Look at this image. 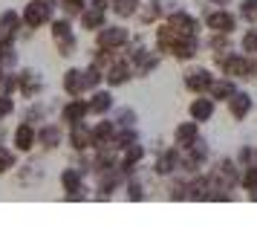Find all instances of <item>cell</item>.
Wrapping results in <instances>:
<instances>
[{"label":"cell","instance_id":"cell-1","mask_svg":"<svg viewBox=\"0 0 257 249\" xmlns=\"http://www.w3.org/2000/svg\"><path fill=\"white\" fill-rule=\"evenodd\" d=\"M214 67L220 75H228L234 81H257V55H245V52H225L222 58L214 61Z\"/></svg>","mask_w":257,"mask_h":249},{"label":"cell","instance_id":"cell-2","mask_svg":"<svg viewBox=\"0 0 257 249\" xmlns=\"http://www.w3.org/2000/svg\"><path fill=\"white\" fill-rule=\"evenodd\" d=\"M49 38H52V47L61 58H75L78 55V35L72 29V18L61 15L49 21Z\"/></svg>","mask_w":257,"mask_h":249},{"label":"cell","instance_id":"cell-3","mask_svg":"<svg viewBox=\"0 0 257 249\" xmlns=\"http://www.w3.org/2000/svg\"><path fill=\"white\" fill-rule=\"evenodd\" d=\"M202 29L205 32H220V35H234L240 29V18L228 6H208L202 3Z\"/></svg>","mask_w":257,"mask_h":249},{"label":"cell","instance_id":"cell-4","mask_svg":"<svg viewBox=\"0 0 257 249\" xmlns=\"http://www.w3.org/2000/svg\"><path fill=\"white\" fill-rule=\"evenodd\" d=\"M58 186H61V191H64V200H67V203L90 200V183H87V174H84L78 165L61 168Z\"/></svg>","mask_w":257,"mask_h":249},{"label":"cell","instance_id":"cell-5","mask_svg":"<svg viewBox=\"0 0 257 249\" xmlns=\"http://www.w3.org/2000/svg\"><path fill=\"white\" fill-rule=\"evenodd\" d=\"M205 174L211 177L214 189H225V191L240 189V165L234 162V156H220V159L208 162Z\"/></svg>","mask_w":257,"mask_h":249},{"label":"cell","instance_id":"cell-6","mask_svg":"<svg viewBox=\"0 0 257 249\" xmlns=\"http://www.w3.org/2000/svg\"><path fill=\"white\" fill-rule=\"evenodd\" d=\"M130 38H133L130 26H124V21H121V24L116 21V24H104L95 32L93 47L107 49V52H124V47L130 44Z\"/></svg>","mask_w":257,"mask_h":249},{"label":"cell","instance_id":"cell-7","mask_svg":"<svg viewBox=\"0 0 257 249\" xmlns=\"http://www.w3.org/2000/svg\"><path fill=\"white\" fill-rule=\"evenodd\" d=\"M55 9H58V3L55 0H29L24 9H21V21H24V29H44L49 26V21L55 18Z\"/></svg>","mask_w":257,"mask_h":249},{"label":"cell","instance_id":"cell-8","mask_svg":"<svg viewBox=\"0 0 257 249\" xmlns=\"http://www.w3.org/2000/svg\"><path fill=\"white\" fill-rule=\"evenodd\" d=\"M107 15H110V3H104V0H87L84 12L78 15L75 21H78V29H81V32L95 35V32L107 24Z\"/></svg>","mask_w":257,"mask_h":249},{"label":"cell","instance_id":"cell-9","mask_svg":"<svg viewBox=\"0 0 257 249\" xmlns=\"http://www.w3.org/2000/svg\"><path fill=\"white\" fill-rule=\"evenodd\" d=\"M15 78H18V96H24L26 102L41 99L44 87H47L44 75H41V70H35V67H21V70L15 72Z\"/></svg>","mask_w":257,"mask_h":249},{"label":"cell","instance_id":"cell-10","mask_svg":"<svg viewBox=\"0 0 257 249\" xmlns=\"http://www.w3.org/2000/svg\"><path fill=\"white\" fill-rule=\"evenodd\" d=\"M67 142V128L61 125V122H41L38 125V148L44 151V154H52V151H58L61 145Z\"/></svg>","mask_w":257,"mask_h":249},{"label":"cell","instance_id":"cell-11","mask_svg":"<svg viewBox=\"0 0 257 249\" xmlns=\"http://www.w3.org/2000/svg\"><path fill=\"white\" fill-rule=\"evenodd\" d=\"M165 24L171 26V29H176L179 35H202V21H199L194 12H188V9H171V12L162 18Z\"/></svg>","mask_w":257,"mask_h":249},{"label":"cell","instance_id":"cell-12","mask_svg":"<svg viewBox=\"0 0 257 249\" xmlns=\"http://www.w3.org/2000/svg\"><path fill=\"white\" fill-rule=\"evenodd\" d=\"M214 67H188L185 72H182V87H185L188 93H208L211 81H214Z\"/></svg>","mask_w":257,"mask_h":249},{"label":"cell","instance_id":"cell-13","mask_svg":"<svg viewBox=\"0 0 257 249\" xmlns=\"http://www.w3.org/2000/svg\"><path fill=\"white\" fill-rule=\"evenodd\" d=\"M87 119H90V107H87V99H81V96H72V99H67L58 107V122L64 128L78 125V122H87Z\"/></svg>","mask_w":257,"mask_h":249},{"label":"cell","instance_id":"cell-14","mask_svg":"<svg viewBox=\"0 0 257 249\" xmlns=\"http://www.w3.org/2000/svg\"><path fill=\"white\" fill-rule=\"evenodd\" d=\"M153 177L159 180H168L174 177L176 171H179V148L176 145H171V148H159L156 151V156H153Z\"/></svg>","mask_w":257,"mask_h":249},{"label":"cell","instance_id":"cell-15","mask_svg":"<svg viewBox=\"0 0 257 249\" xmlns=\"http://www.w3.org/2000/svg\"><path fill=\"white\" fill-rule=\"evenodd\" d=\"M12 148L18 154L29 156L38 148V125H29V122H18V128L12 131Z\"/></svg>","mask_w":257,"mask_h":249},{"label":"cell","instance_id":"cell-16","mask_svg":"<svg viewBox=\"0 0 257 249\" xmlns=\"http://www.w3.org/2000/svg\"><path fill=\"white\" fill-rule=\"evenodd\" d=\"M202 55V35H182L171 49V58L179 64H191Z\"/></svg>","mask_w":257,"mask_h":249},{"label":"cell","instance_id":"cell-17","mask_svg":"<svg viewBox=\"0 0 257 249\" xmlns=\"http://www.w3.org/2000/svg\"><path fill=\"white\" fill-rule=\"evenodd\" d=\"M133 81V67H130V61L124 55H116V61L110 64L104 70V84L110 90H118V87H124V84Z\"/></svg>","mask_w":257,"mask_h":249},{"label":"cell","instance_id":"cell-18","mask_svg":"<svg viewBox=\"0 0 257 249\" xmlns=\"http://www.w3.org/2000/svg\"><path fill=\"white\" fill-rule=\"evenodd\" d=\"M67 145H70L72 154H84V151H93V131H90V122H78L67 128Z\"/></svg>","mask_w":257,"mask_h":249},{"label":"cell","instance_id":"cell-19","mask_svg":"<svg viewBox=\"0 0 257 249\" xmlns=\"http://www.w3.org/2000/svg\"><path fill=\"white\" fill-rule=\"evenodd\" d=\"M225 110H228V116L234 122H245V119L254 113V96L248 93V90H237V93L225 102Z\"/></svg>","mask_w":257,"mask_h":249},{"label":"cell","instance_id":"cell-20","mask_svg":"<svg viewBox=\"0 0 257 249\" xmlns=\"http://www.w3.org/2000/svg\"><path fill=\"white\" fill-rule=\"evenodd\" d=\"M90 99H87V107H90V116H110L113 113V107H116V99H113V90L110 87H95V90H90Z\"/></svg>","mask_w":257,"mask_h":249},{"label":"cell","instance_id":"cell-21","mask_svg":"<svg viewBox=\"0 0 257 249\" xmlns=\"http://www.w3.org/2000/svg\"><path fill=\"white\" fill-rule=\"evenodd\" d=\"M217 113V102L211 99L208 93H199L197 99H191V105H188V119H194L199 125H208L211 119Z\"/></svg>","mask_w":257,"mask_h":249},{"label":"cell","instance_id":"cell-22","mask_svg":"<svg viewBox=\"0 0 257 249\" xmlns=\"http://www.w3.org/2000/svg\"><path fill=\"white\" fill-rule=\"evenodd\" d=\"M145 156H148V145L139 139V142L127 145V148L118 154V168H121V171L130 177V174H136V168L145 162Z\"/></svg>","mask_w":257,"mask_h":249},{"label":"cell","instance_id":"cell-23","mask_svg":"<svg viewBox=\"0 0 257 249\" xmlns=\"http://www.w3.org/2000/svg\"><path fill=\"white\" fill-rule=\"evenodd\" d=\"M61 90L67 99L87 93V81H84V67H67L61 72Z\"/></svg>","mask_w":257,"mask_h":249},{"label":"cell","instance_id":"cell-24","mask_svg":"<svg viewBox=\"0 0 257 249\" xmlns=\"http://www.w3.org/2000/svg\"><path fill=\"white\" fill-rule=\"evenodd\" d=\"M211 191H214V186H211V177L205 174V171H199V174H191V177H188V200L211 203Z\"/></svg>","mask_w":257,"mask_h":249},{"label":"cell","instance_id":"cell-25","mask_svg":"<svg viewBox=\"0 0 257 249\" xmlns=\"http://www.w3.org/2000/svg\"><path fill=\"white\" fill-rule=\"evenodd\" d=\"M202 125L199 122H194V119H185V122H179L174 128V145L182 151V148H188V145H194L202 136V131H199Z\"/></svg>","mask_w":257,"mask_h":249},{"label":"cell","instance_id":"cell-26","mask_svg":"<svg viewBox=\"0 0 257 249\" xmlns=\"http://www.w3.org/2000/svg\"><path fill=\"white\" fill-rule=\"evenodd\" d=\"M52 102H47V99H32V102H26V107L21 110V119L24 122H29V125H41V122H47L49 113H52Z\"/></svg>","mask_w":257,"mask_h":249},{"label":"cell","instance_id":"cell-27","mask_svg":"<svg viewBox=\"0 0 257 249\" xmlns=\"http://www.w3.org/2000/svg\"><path fill=\"white\" fill-rule=\"evenodd\" d=\"M237 90H240V87H237L234 78H228V75H214V81H211V87H208V96L217 102V105H220V102L225 105Z\"/></svg>","mask_w":257,"mask_h":249},{"label":"cell","instance_id":"cell-28","mask_svg":"<svg viewBox=\"0 0 257 249\" xmlns=\"http://www.w3.org/2000/svg\"><path fill=\"white\" fill-rule=\"evenodd\" d=\"M90 131H93V148H98V145L113 142V136H116V122L110 116H98V122L90 125Z\"/></svg>","mask_w":257,"mask_h":249},{"label":"cell","instance_id":"cell-29","mask_svg":"<svg viewBox=\"0 0 257 249\" xmlns=\"http://www.w3.org/2000/svg\"><path fill=\"white\" fill-rule=\"evenodd\" d=\"M0 32L6 38H21L24 21H21V12H18V9H3V12H0Z\"/></svg>","mask_w":257,"mask_h":249},{"label":"cell","instance_id":"cell-30","mask_svg":"<svg viewBox=\"0 0 257 249\" xmlns=\"http://www.w3.org/2000/svg\"><path fill=\"white\" fill-rule=\"evenodd\" d=\"M121 191H124V200H130V203L148 200V183L142 180V174H130V177L124 180Z\"/></svg>","mask_w":257,"mask_h":249},{"label":"cell","instance_id":"cell-31","mask_svg":"<svg viewBox=\"0 0 257 249\" xmlns=\"http://www.w3.org/2000/svg\"><path fill=\"white\" fill-rule=\"evenodd\" d=\"M142 0H110V12L116 21H130V18H136L139 12Z\"/></svg>","mask_w":257,"mask_h":249},{"label":"cell","instance_id":"cell-32","mask_svg":"<svg viewBox=\"0 0 257 249\" xmlns=\"http://www.w3.org/2000/svg\"><path fill=\"white\" fill-rule=\"evenodd\" d=\"M15 67H18L15 38H0V70H15Z\"/></svg>","mask_w":257,"mask_h":249},{"label":"cell","instance_id":"cell-33","mask_svg":"<svg viewBox=\"0 0 257 249\" xmlns=\"http://www.w3.org/2000/svg\"><path fill=\"white\" fill-rule=\"evenodd\" d=\"M113 122H116V128H133V125H139V113L130 105H118L113 107Z\"/></svg>","mask_w":257,"mask_h":249},{"label":"cell","instance_id":"cell-34","mask_svg":"<svg viewBox=\"0 0 257 249\" xmlns=\"http://www.w3.org/2000/svg\"><path fill=\"white\" fill-rule=\"evenodd\" d=\"M142 139V133H139V125H133V128H116V136H113V142L110 145H116L118 148V154L127 148V145H133V142H139Z\"/></svg>","mask_w":257,"mask_h":249},{"label":"cell","instance_id":"cell-35","mask_svg":"<svg viewBox=\"0 0 257 249\" xmlns=\"http://www.w3.org/2000/svg\"><path fill=\"white\" fill-rule=\"evenodd\" d=\"M240 52L245 55H257V24H248V29H243V35H240Z\"/></svg>","mask_w":257,"mask_h":249},{"label":"cell","instance_id":"cell-36","mask_svg":"<svg viewBox=\"0 0 257 249\" xmlns=\"http://www.w3.org/2000/svg\"><path fill=\"white\" fill-rule=\"evenodd\" d=\"M84 81H87V93L90 90H95V87H101L104 84V67H98V64H87L84 67Z\"/></svg>","mask_w":257,"mask_h":249},{"label":"cell","instance_id":"cell-37","mask_svg":"<svg viewBox=\"0 0 257 249\" xmlns=\"http://www.w3.org/2000/svg\"><path fill=\"white\" fill-rule=\"evenodd\" d=\"M15 168H18V151L0 145V177H3V174H12Z\"/></svg>","mask_w":257,"mask_h":249},{"label":"cell","instance_id":"cell-38","mask_svg":"<svg viewBox=\"0 0 257 249\" xmlns=\"http://www.w3.org/2000/svg\"><path fill=\"white\" fill-rule=\"evenodd\" d=\"M55 3H58V12L72 18V21H75V18L84 12V6H87V0H55Z\"/></svg>","mask_w":257,"mask_h":249},{"label":"cell","instance_id":"cell-39","mask_svg":"<svg viewBox=\"0 0 257 249\" xmlns=\"http://www.w3.org/2000/svg\"><path fill=\"white\" fill-rule=\"evenodd\" d=\"M237 18H240L243 24H257V0H240Z\"/></svg>","mask_w":257,"mask_h":249},{"label":"cell","instance_id":"cell-40","mask_svg":"<svg viewBox=\"0 0 257 249\" xmlns=\"http://www.w3.org/2000/svg\"><path fill=\"white\" fill-rule=\"evenodd\" d=\"M240 189H243L245 194L257 189V162H254V165L240 168Z\"/></svg>","mask_w":257,"mask_h":249},{"label":"cell","instance_id":"cell-41","mask_svg":"<svg viewBox=\"0 0 257 249\" xmlns=\"http://www.w3.org/2000/svg\"><path fill=\"white\" fill-rule=\"evenodd\" d=\"M18 113V102H15V96L9 93H0V122H6L9 116Z\"/></svg>","mask_w":257,"mask_h":249},{"label":"cell","instance_id":"cell-42","mask_svg":"<svg viewBox=\"0 0 257 249\" xmlns=\"http://www.w3.org/2000/svg\"><path fill=\"white\" fill-rule=\"evenodd\" d=\"M254 154H257V145H243L237 154H234V162L240 168H245V165H254Z\"/></svg>","mask_w":257,"mask_h":249},{"label":"cell","instance_id":"cell-43","mask_svg":"<svg viewBox=\"0 0 257 249\" xmlns=\"http://www.w3.org/2000/svg\"><path fill=\"white\" fill-rule=\"evenodd\" d=\"M44 177V168H41V162H32V165H24V171H21V183L24 186H32L35 180Z\"/></svg>","mask_w":257,"mask_h":249},{"label":"cell","instance_id":"cell-44","mask_svg":"<svg viewBox=\"0 0 257 249\" xmlns=\"http://www.w3.org/2000/svg\"><path fill=\"white\" fill-rule=\"evenodd\" d=\"M202 3H208V6H231L234 0H202Z\"/></svg>","mask_w":257,"mask_h":249},{"label":"cell","instance_id":"cell-45","mask_svg":"<svg viewBox=\"0 0 257 249\" xmlns=\"http://www.w3.org/2000/svg\"><path fill=\"white\" fill-rule=\"evenodd\" d=\"M245 197H248V200H254V203H257V189H254V191H248Z\"/></svg>","mask_w":257,"mask_h":249},{"label":"cell","instance_id":"cell-46","mask_svg":"<svg viewBox=\"0 0 257 249\" xmlns=\"http://www.w3.org/2000/svg\"><path fill=\"white\" fill-rule=\"evenodd\" d=\"M0 75H3V70H0Z\"/></svg>","mask_w":257,"mask_h":249}]
</instances>
